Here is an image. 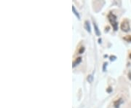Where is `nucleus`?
<instances>
[{
	"mask_svg": "<svg viewBox=\"0 0 131 108\" xmlns=\"http://www.w3.org/2000/svg\"><path fill=\"white\" fill-rule=\"evenodd\" d=\"M85 28L87 30V32L91 33V27H90V22L88 21H85Z\"/></svg>",
	"mask_w": 131,
	"mask_h": 108,
	"instance_id": "39448f33",
	"label": "nucleus"
},
{
	"mask_svg": "<svg viewBox=\"0 0 131 108\" xmlns=\"http://www.w3.org/2000/svg\"><path fill=\"white\" fill-rule=\"evenodd\" d=\"M87 80L89 82H92V80H93V76L92 75H90L87 76Z\"/></svg>",
	"mask_w": 131,
	"mask_h": 108,
	"instance_id": "9d476101",
	"label": "nucleus"
},
{
	"mask_svg": "<svg viewBox=\"0 0 131 108\" xmlns=\"http://www.w3.org/2000/svg\"><path fill=\"white\" fill-rule=\"evenodd\" d=\"M116 58V57L114 56H110V60H111V61H114Z\"/></svg>",
	"mask_w": 131,
	"mask_h": 108,
	"instance_id": "9b49d317",
	"label": "nucleus"
},
{
	"mask_svg": "<svg viewBox=\"0 0 131 108\" xmlns=\"http://www.w3.org/2000/svg\"><path fill=\"white\" fill-rule=\"evenodd\" d=\"M120 28L122 31L125 32H127L130 30V22L128 21L127 19H125L124 21H122V22L121 23V25H120Z\"/></svg>",
	"mask_w": 131,
	"mask_h": 108,
	"instance_id": "f03ea898",
	"label": "nucleus"
},
{
	"mask_svg": "<svg viewBox=\"0 0 131 108\" xmlns=\"http://www.w3.org/2000/svg\"><path fill=\"white\" fill-rule=\"evenodd\" d=\"M93 26H94V29H95V33H96V34L97 36H100L101 35V31H100V30H99L97 24H96V23L94 21H93Z\"/></svg>",
	"mask_w": 131,
	"mask_h": 108,
	"instance_id": "20e7f679",
	"label": "nucleus"
},
{
	"mask_svg": "<svg viewBox=\"0 0 131 108\" xmlns=\"http://www.w3.org/2000/svg\"><path fill=\"white\" fill-rule=\"evenodd\" d=\"M108 19L112 26L113 29L114 31H117L118 30V22L116 21V16L112 13V12H110L108 14Z\"/></svg>",
	"mask_w": 131,
	"mask_h": 108,
	"instance_id": "f257e3e1",
	"label": "nucleus"
},
{
	"mask_svg": "<svg viewBox=\"0 0 131 108\" xmlns=\"http://www.w3.org/2000/svg\"><path fill=\"white\" fill-rule=\"evenodd\" d=\"M106 91H107V92H109V93H110L111 91H112V88L111 87H109L108 88H107V90H106Z\"/></svg>",
	"mask_w": 131,
	"mask_h": 108,
	"instance_id": "ddd939ff",
	"label": "nucleus"
},
{
	"mask_svg": "<svg viewBox=\"0 0 131 108\" xmlns=\"http://www.w3.org/2000/svg\"><path fill=\"white\" fill-rule=\"evenodd\" d=\"M72 11H73L74 14L77 16V18L79 20H80V15H79V13H78V11L75 9V7H74V6H72Z\"/></svg>",
	"mask_w": 131,
	"mask_h": 108,
	"instance_id": "0eeeda50",
	"label": "nucleus"
},
{
	"mask_svg": "<svg viewBox=\"0 0 131 108\" xmlns=\"http://www.w3.org/2000/svg\"><path fill=\"white\" fill-rule=\"evenodd\" d=\"M81 62H82V57H78V58H77L74 60V61L73 62L72 67H75L77 65L81 63Z\"/></svg>",
	"mask_w": 131,
	"mask_h": 108,
	"instance_id": "423d86ee",
	"label": "nucleus"
},
{
	"mask_svg": "<svg viewBox=\"0 0 131 108\" xmlns=\"http://www.w3.org/2000/svg\"><path fill=\"white\" fill-rule=\"evenodd\" d=\"M124 102V100L122 98H120L114 102V106L115 108H120V106Z\"/></svg>",
	"mask_w": 131,
	"mask_h": 108,
	"instance_id": "7ed1b4c3",
	"label": "nucleus"
},
{
	"mask_svg": "<svg viewBox=\"0 0 131 108\" xmlns=\"http://www.w3.org/2000/svg\"><path fill=\"white\" fill-rule=\"evenodd\" d=\"M85 47L82 46V47H79V51H78V53H79V54H82V53H83L85 52Z\"/></svg>",
	"mask_w": 131,
	"mask_h": 108,
	"instance_id": "1a4fd4ad",
	"label": "nucleus"
},
{
	"mask_svg": "<svg viewBox=\"0 0 131 108\" xmlns=\"http://www.w3.org/2000/svg\"><path fill=\"white\" fill-rule=\"evenodd\" d=\"M128 77L130 80H131V72H128Z\"/></svg>",
	"mask_w": 131,
	"mask_h": 108,
	"instance_id": "4468645a",
	"label": "nucleus"
},
{
	"mask_svg": "<svg viewBox=\"0 0 131 108\" xmlns=\"http://www.w3.org/2000/svg\"><path fill=\"white\" fill-rule=\"evenodd\" d=\"M129 57H130V58H131V53H130V55H129Z\"/></svg>",
	"mask_w": 131,
	"mask_h": 108,
	"instance_id": "2eb2a0df",
	"label": "nucleus"
},
{
	"mask_svg": "<svg viewBox=\"0 0 131 108\" xmlns=\"http://www.w3.org/2000/svg\"><path fill=\"white\" fill-rule=\"evenodd\" d=\"M107 64H107V62H105V63L103 64V71L106 70V67L107 66Z\"/></svg>",
	"mask_w": 131,
	"mask_h": 108,
	"instance_id": "f8f14e48",
	"label": "nucleus"
},
{
	"mask_svg": "<svg viewBox=\"0 0 131 108\" xmlns=\"http://www.w3.org/2000/svg\"><path fill=\"white\" fill-rule=\"evenodd\" d=\"M123 39L128 42H131V35H127L125 37H123Z\"/></svg>",
	"mask_w": 131,
	"mask_h": 108,
	"instance_id": "6e6552de",
	"label": "nucleus"
}]
</instances>
